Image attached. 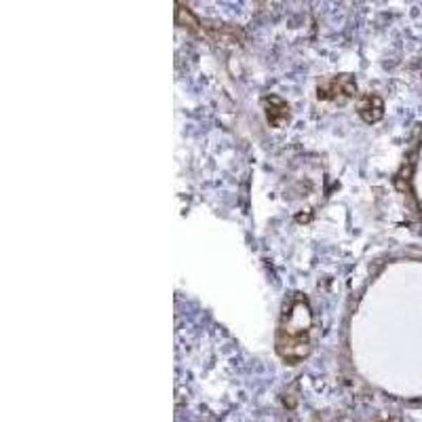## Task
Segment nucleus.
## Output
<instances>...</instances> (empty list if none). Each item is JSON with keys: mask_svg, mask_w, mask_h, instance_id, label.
<instances>
[{"mask_svg": "<svg viewBox=\"0 0 422 422\" xmlns=\"http://www.w3.org/2000/svg\"><path fill=\"white\" fill-rule=\"evenodd\" d=\"M309 330H311V313L309 304L302 298H294V302L285 309L281 328H279V353L290 359H302L309 353Z\"/></svg>", "mask_w": 422, "mask_h": 422, "instance_id": "f257e3e1", "label": "nucleus"}, {"mask_svg": "<svg viewBox=\"0 0 422 422\" xmlns=\"http://www.w3.org/2000/svg\"><path fill=\"white\" fill-rule=\"evenodd\" d=\"M357 93V82L349 74L328 76L317 85V97L328 101H347Z\"/></svg>", "mask_w": 422, "mask_h": 422, "instance_id": "f03ea898", "label": "nucleus"}, {"mask_svg": "<svg viewBox=\"0 0 422 422\" xmlns=\"http://www.w3.org/2000/svg\"><path fill=\"white\" fill-rule=\"evenodd\" d=\"M264 108H266V118L273 127H283L290 120V106L281 97L277 95L264 97Z\"/></svg>", "mask_w": 422, "mask_h": 422, "instance_id": "7ed1b4c3", "label": "nucleus"}, {"mask_svg": "<svg viewBox=\"0 0 422 422\" xmlns=\"http://www.w3.org/2000/svg\"><path fill=\"white\" fill-rule=\"evenodd\" d=\"M357 108H359V114H361V118H364L366 123H376V120L383 116V110H385L383 99H380L376 93H366V95H361Z\"/></svg>", "mask_w": 422, "mask_h": 422, "instance_id": "20e7f679", "label": "nucleus"}]
</instances>
